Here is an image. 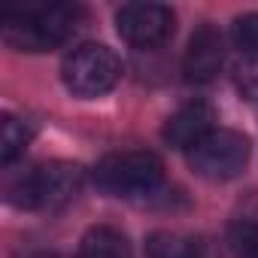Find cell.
<instances>
[{"label":"cell","instance_id":"cell-9","mask_svg":"<svg viewBox=\"0 0 258 258\" xmlns=\"http://www.w3.org/2000/svg\"><path fill=\"white\" fill-rule=\"evenodd\" d=\"M79 258H134L127 237L109 225H94L79 243Z\"/></svg>","mask_w":258,"mask_h":258},{"label":"cell","instance_id":"cell-2","mask_svg":"<svg viewBox=\"0 0 258 258\" xmlns=\"http://www.w3.org/2000/svg\"><path fill=\"white\" fill-rule=\"evenodd\" d=\"M82 191V167L70 161L37 164L7 182V201L22 210H61Z\"/></svg>","mask_w":258,"mask_h":258},{"label":"cell","instance_id":"cell-1","mask_svg":"<svg viewBox=\"0 0 258 258\" xmlns=\"http://www.w3.org/2000/svg\"><path fill=\"white\" fill-rule=\"evenodd\" d=\"M82 22L76 4H34L4 13V40L19 52H49L64 46Z\"/></svg>","mask_w":258,"mask_h":258},{"label":"cell","instance_id":"cell-4","mask_svg":"<svg viewBox=\"0 0 258 258\" xmlns=\"http://www.w3.org/2000/svg\"><path fill=\"white\" fill-rule=\"evenodd\" d=\"M121 79L118 55L103 43H82L70 49L61 61V82L73 97L91 100L112 91Z\"/></svg>","mask_w":258,"mask_h":258},{"label":"cell","instance_id":"cell-11","mask_svg":"<svg viewBox=\"0 0 258 258\" xmlns=\"http://www.w3.org/2000/svg\"><path fill=\"white\" fill-rule=\"evenodd\" d=\"M31 140H34L31 121L16 118V115H10V112L0 118V161H4L7 167H10L19 155H25V149L31 146Z\"/></svg>","mask_w":258,"mask_h":258},{"label":"cell","instance_id":"cell-3","mask_svg":"<svg viewBox=\"0 0 258 258\" xmlns=\"http://www.w3.org/2000/svg\"><path fill=\"white\" fill-rule=\"evenodd\" d=\"M164 179V164L155 152L131 149L106 155L94 167V185L112 198H149Z\"/></svg>","mask_w":258,"mask_h":258},{"label":"cell","instance_id":"cell-10","mask_svg":"<svg viewBox=\"0 0 258 258\" xmlns=\"http://www.w3.org/2000/svg\"><path fill=\"white\" fill-rule=\"evenodd\" d=\"M146 255L149 258H210L204 240L170 234V231H155L146 237Z\"/></svg>","mask_w":258,"mask_h":258},{"label":"cell","instance_id":"cell-5","mask_svg":"<svg viewBox=\"0 0 258 258\" xmlns=\"http://www.w3.org/2000/svg\"><path fill=\"white\" fill-rule=\"evenodd\" d=\"M252 155L249 137L231 127H216L213 134H207L191 152H188V164L198 176L213 179V182H225L234 179L246 170Z\"/></svg>","mask_w":258,"mask_h":258},{"label":"cell","instance_id":"cell-7","mask_svg":"<svg viewBox=\"0 0 258 258\" xmlns=\"http://www.w3.org/2000/svg\"><path fill=\"white\" fill-rule=\"evenodd\" d=\"M222 64H225V37L213 25H201L191 34L188 49H185V61H182L185 82L204 85L219 76Z\"/></svg>","mask_w":258,"mask_h":258},{"label":"cell","instance_id":"cell-13","mask_svg":"<svg viewBox=\"0 0 258 258\" xmlns=\"http://www.w3.org/2000/svg\"><path fill=\"white\" fill-rule=\"evenodd\" d=\"M231 40L243 55H258V13L237 16L231 25Z\"/></svg>","mask_w":258,"mask_h":258},{"label":"cell","instance_id":"cell-8","mask_svg":"<svg viewBox=\"0 0 258 258\" xmlns=\"http://www.w3.org/2000/svg\"><path fill=\"white\" fill-rule=\"evenodd\" d=\"M213 121H216L213 106L204 103V100H191V103H185L182 109H176V112L164 121L161 137H164L173 149H185V152H191L207 134L216 131Z\"/></svg>","mask_w":258,"mask_h":258},{"label":"cell","instance_id":"cell-6","mask_svg":"<svg viewBox=\"0 0 258 258\" xmlns=\"http://www.w3.org/2000/svg\"><path fill=\"white\" fill-rule=\"evenodd\" d=\"M115 28L134 49H158L176 31V16L164 4H124L115 13Z\"/></svg>","mask_w":258,"mask_h":258},{"label":"cell","instance_id":"cell-12","mask_svg":"<svg viewBox=\"0 0 258 258\" xmlns=\"http://www.w3.org/2000/svg\"><path fill=\"white\" fill-rule=\"evenodd\" d=\"M228 243L237 258H258V222L240 219L228 231Z\"/></svg>","mask_w":258,"mask_h":258}]
</instances>
